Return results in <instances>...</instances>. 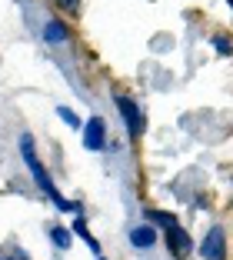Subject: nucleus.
Here are the masks:
<instances>
[{
	"mask_svg": "<svg viewBox=\"0 0 233 260\" xmlns=\"http://www.w3.org/2000/svg\"><path fill=\"white\" fill-rule=\"evenodd\" d=\"M20 157H23V164H27V170H30V177L37 180V187H40V190H44L57 207H60L63 214H77V210H80V204H77V200H63L60 193H57L50 174H47L44 164L37 160V150H34V137H30V134H23V137H20Z\"/></svg>",
	"mask_w": 233,
	"mask_h": 260,
	"instance_id": "1",
	"label": "nucleus"
},
{
	"mask_svg": "<svg viewBox=\"0 0 233 260\" xmlns=\"http://www.w3.org/2000/svg\"><path fill=\"white\" fill-rule=\"evenodd\" d=\"M117 110H120V117H123V123H127V137L130 140H137L143 134V117H140V107H137V100H130V97H117Z\"/></svg>",
	"mask_w": 233,
	"mask_h": 260,
	"instance_id": "2",
	"label": "nucleus"
},
{
	"mask_svg": "<svg viewBox=\"0 0 233 260\" xmlns=\"http://www.w3.org/2000/svg\"><path fill=\"white\" fill-rule=\"evenodd\" d=\"M200 257L203 260H226V234L220 227L207 230V240L200 244Z\"/></svg>",
	"mask_w": 233,
	"mask_h": 260,
	"instance_id": "3",
	"label": "nucleus"
},
{
	"mask_svg": "<svg viewBox=\"0 0 233 260\" xmlns=\"http://www.w3.org/2000/svg\"><path fill=\"white\" fill-rule=\"evenodd\" d=\"M167 247H170V253L177 260L190 257V250H193V244H190V234L180 227V223H173V227H167Z\"/></svg>",
	"mask_w": 233,
	"mask_h": 260,
	"instance_id": "4",
	"label": "nucleus"
},
{
	"mask_svg": "<svg viewBox=\"0 0 233 260\" xmlns=\"http://www.w3.org/2000/svg\"><path fill=\"white\" fill-rule=\"evenodd\" d=\"M83 147L87 150H104L107 147V127H104V120L100 117H90V120L83 123Z\"/></svg>",
	"mask_w": 233,
	"mask_h": 260,
	"instance_id": "5",
	"label": "nucleus"
},
{
	"mask_svg": "<svg viewBox=\"0 0 233 260\" xmlns=\"http://www.w3.org/2000/svg\"><path fill=\"white\" fill-rule=\"evenodd\" d=\"M130 244H134L137 250H150V247L157 244V227H150V223L134 227V230H130Z\"/></svg>",
	"mask_w": 233,
	"mask_h": 260,
	"instance_id": "6",
	"label": "nucleus"
},
{
	"mask_svg": "<svg viewBox=\"0 0 233 260\" xmlns=\"http://www.w3.org/2000/svg\"><path fill=\"white\" fill-rule=\"evenodd\" d=\"M44 37H47V44H63V40H67V27H63L60 20H50L44 27Z\"/></svg>",
	"mask_w": 233,
	"mask_h": 260,
	"instance_id": "7",
	"label": "nucleus"
},
{
	"mask_svg": "<svg viewBox=\"0 0 233 260\" xmlns=\"http://www.w3.org/2000/svg\"><path fill=\"white\" fill-rule=\"evenodd\" d=\"M74 234H77V237H83V244L90 247L93 253H100V244L93 240V234H90V230H87V223H83V217H77V220H74Z\"/></svg>",
	"mask_w": 233,
	"mask_h": 260,
	"instance_id": "8",
	"label": "nucleus"
},
{
	"mask_svg": "<svg viewBox=\"0 0 233 260\" xmlns=\"http://www.w3.org/2000/svg\"><path fill=\"white\" fill-rule=\"evenodd\" d=\"M70 237H74V230H67V227H50V240L60 247V250H67V247L74 244Z\"/></svg>",
	"mask_w": 233,
	"mask_h": 260,
	"instance_id": "9",
	"label": "nucleus"
},
{
	"mask_svg": "<svg viewBox=\"0 0 233 260\" xmlns=\"http://www.w3.org/2000/svg\"><path fill=\"white\" fill-rule=\"evenodd\" d=\"M57 117H60V120L67 123V127H74V130H83L80 117H77V114H74V110H70V107H63V104H57Z\"/></svg>",
	"mask_w": 233,
	"mask_h": 260,
	"instance_id": "10",
	"label": "nucleus"
},
{
	"mask_svg": "<svg viewBox=\"0 0 233 260\" xmlns=\"http://www.w3.org/2000/svg\"><path fill=\"white\" fill-rule=\"evenodd\" d=\"M147 217H150V223H160L163 230L177 223V217H173V214H163V210H147Z\"/></svg>",
	"mask_w": 233,
	"mask_h": 260,
	"instance_id": "11",
	"label": "nucleus"
},
{
	"mask_svg": "<svg viewBox=\"0 0 233 260\" xmlns=\"http://www.w3.org/2000/svg\"><path fill=\"white\" fill-rule=\"evenodd\" d=\"M213 47L223 50V54H230V40H226V37H213Z\"/></svg>",
	"mask_w": 233,
	"mask_h": 260,
	"instance_id": "12",
	"label": "nucleus"
},
{
	"mask_svg": "<svg viewBox=\"0 0 233 260\" xmlns=\"http://www.w3.org/2000/svg\"><path fill=\"white\" fill-rule=\"evenodd\" d=\"M60 7H63V10H70V14H74V10H77V0H60Z\"/></svg>",
	"mask_w": 233,
	"mask_h": 260,
	"instance_id": "13",
	"label": "nucleus"
},
{
	"mask_svg": "<svg viewBox=\"0 0 233 260\" xmlns=\"http://www.w3.org/2000/svg\"><path fill=\"white\" fill-rule=\"evenodd\" d=\"M97 260H104V257H97Z\"/></svg>",
	"mask_w": 233,
	"mask_h": 260,
	"instance_id": "14",
	"label": "nucleus"
}]
</instances>
